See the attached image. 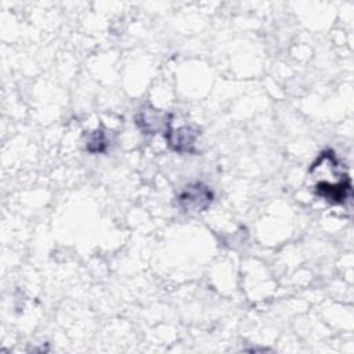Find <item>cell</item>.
I'll return each instance as SVG.
<instances>
[{
  "label": "cell",
  "instance_id": "6da1fadb",
  "mask_svg": "<svg viewBox=\"0 0 354 354\" xmlns=\"http://www.w3.org/2000/svg\"><path fill=\"white\" fill-rule=\"evenodd\" d=\"M313 192L332 205H343L351 196V180L332 149L319 153L308 169Z\"/></svg>",
  "mask_w": 354,
  "mask_h": 354
},
{
  "label": "cell",
  "instance_id": "7a4b0ae2",
  "mask_svg": "<svg viewBox=\"0 0 354 354\" xmlns=\"http://www.w3.org/2000/svg\"><path fill=\"white\" fill-rule=\"evenodd\" d=\"M213 201V192L207 185L203 183H192L185 185L178 196H177V203L184 212L189 213H199L205 212Z\"/></svg>",
  "mask_w": 354,
  "mask_h": 354
},
{
  "label": "cell",
  "instance_id": "3957f363",
  "mask_svg": "<svg viewBox=\"0 0 354 354\" xmlns=\"http://www.w3.org/2000/svg\"><path fill=\"white\" fill-rule=\"evenodd\" d=\"M171 115L152 106L141 109L136 115V124L145 134H156L166 133V130L171 126Z\"/></svg>",
  "mask_w": 354,
  "mask_h": 354
},
{
  "label": "cell",
  "instance_id": "277c9868",
  "mask_svg": "<svg viewBox=\"0 0 354 354\" xmlns=\"http://www.w3.org/2000/svg\"><path fill=\"white\" fill-rule=\"evenodd\" d=\"M199 134V129L195 126H181L177 129L170 126L165 133V138L173 151L187 153L195 151L194 147Z\"/></svg>",
  "mask_w": 354,
  "mask_h": 354
},
{
  "label": "cell",
  "instance_id": "5b68a950",
  "mask_svg": "<svg viewBox=\"0 0 354 354\" xmlns=\"http://www.w3.org/2000/svg\"><path fill=\"white\" fill-rule=\"evenodd\" d=\"M106 148V140H105V134L102 130H95L93 131L86 142V149L91 153H100L104 152Z\"/></svg>",
  "mask_w": 354,
  "mask_h": 354
}]
</instances>
